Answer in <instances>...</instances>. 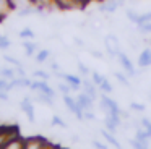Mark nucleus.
<instances>
[{"instance_id":"obj_1","label":"nucleus","mask_w":151,"mask_h":149,"mask_svg":"<svg viewBox=\"0 0 151 149\" xmlns=\"http://www.w3.org/2000/svg\"><path fill=\"white\" fill-rule=\"evenodd\" d=\"M117 58H119V62H120V65H122V68L125 70V73H127V76H130V78H133V76H137L138 74V70L135 68V65H133V62L128 58V55L125 54V52H119V55H117Z\"/></svg>"},{"instance_id":"obj_2","label":"nucleus","mask_w":151,"mask_h":149,"mask_svg":"<svg viewBox=\"0 0 151 149\" xmlns=\"http://www.w3.org/2000/svg\"><path fill=\"white\" fill-rule=\"evenodd\" d=\"M122 6H125V0H104L99 5V11L101 13H115Z\"/></svg>"},{"instance_id":"obj_3","label":"nucleus","mask_w":151,"mask_h":149,"mask_svg":"<svg viewBox=\"0 0 151 149\" xmlns=\"http://www.w3.org/2000/svg\"><path fill=\"white\" fill-rule=\"evenodd\" d=\"M29 89H31V91H36V92H44V94H47V96L55 97V91H54L52 87L49 86V84H47V81H42V80L33 81V84H31Z\"/></svg>"},{"instance_id":"obj_4","label":"nucleus","mask_w":151,"mask_h":149,"mask_svg":"<svg viewBox=\"0 0 151 149\" xmlns=\"http://www.w3.org/2000/svg\"><path fill=\"white\" fill-rule=\"evenodd\" d=\"M57 76L62 78L63 81H67V83L72 86L73 91H78L80 86H83V80L80 76H75V74H63V73H59V71H57Z\"/></svg>"},{"instance_id":"obj_5","label":"nucleus","mask_w":151,"mask_h":149,"mask_svg":"<svg viewBox=\"0 0 151 149\" xmlns=\"http://www.w3.org/2000/svg\"><path fill=\"white\" fill-rule=\"evenodd\" d=\"M46 139L42 138H29L23 141V149H46L47 143H44Z\"/></svg>"},{"instance_id":"obj_6","label":"nucleus","mask_w":151,"mask_h":149,"mask_svg":"<svg viewBox=\"0 0 151 149\" xmlns=\"http://www.w3.org/2000/svg\"><path fill=\"white\" fill-rule=\"evenodd\" d=\"M76 102H78V105L81 107L83 110H93V107H94V99H93L91 96H88L86 92L78 94V96H76Z\"/></svg>"},{"instance_id":"obj_7","label":"nucleus","mask_w":151,"mask_h":149,"mask_svg":"<svg viewBox=\"0 0 151 149\" xmlns=\"http://www.w3.org/2000/svg\"><path fill=\"white\" fill-rule=\"evenodd\" d=\"M20 107H21V110L26 113L28 120H29L31 123H34V120H36L34 118V107H33V102H31L29 97H24V99L20 102Z\"/></svg>"},{"instance_id":"obj_8","label":"nucleus","mask_w":151,"mask_h":149,"mask_svg":"<svg viewBox=\"0 0 151 149\" xmlns=\"http://www.w3.org/2000/svg\"><path fill=\"white\" fill-rule=\"evenodd\" d=\"M138 67L140 68H148L151 67V49L146 47L140 52L138 55Z\"/></svg>"},{"instance_id":"obj_9","label":"nucleus","mask_w":151,"mask_h":149,"mask_svg":"<svg viewBox=\"0 0 151 149\" xmlns=\"http://www.w3.org/2000/svg\"><path fill=\"white\" fill-rule=\"evenodd\" d=\"M83 87H85V92L88 94V96H91L93 99L98 97V89H96L98 86L93 83V80H83Z\"/></svg>"},{"instance_id":"obj_10","label":"nucleus","mask_w":151,"mask_h":149,"mask_svg":"<svg viewBox=\"0 0 151 149\" xmlns=\"http://www.w3.org/2000/svg\"><path fill=\"white\" fill-rule=\"evenodd\" d=\"M101 135L104 136V138H106V141H107L109 144H112L115 149H122V144L117 141V139H115L114 133H111L109 130H101Z\"/></svg>"},{"instance_id":"obj_11","label":"nucleus","mask_w":151,"mask_h":149,"mask_svg":"<svg viewBox=\"0 0 151 149\" xmlns=\"http://www.w3.org/2000/svg\"><path fill=\"white\" fill-rule=\"evenodd\" d=\"M23 47H24V50H26V55H28V57H33V55L36 54V50H37V44L31 42L29 39L23 41Z\"/></svg>"},{"instance_id":"obj_12","label":"nucleus","mask_w":151,"mask_h":149,"mask_svg":"<svg viewBox=\"0 0 151 149\" xmlns=\"http://www.w3.org/2000/svg\"><path fill=\"white\" fill-rule=\"evenodd\" d=\"M34 99H36V100H41V102L46 104V105H50V107L54 105V102H52L54 97H52V96H47V94H44V92H37Z\"/></svg>"},{"instance_id":"obj_13","label":"nucleus","mask_w":151,"mask_h":149,"mask_svg":"<svg viewBox=\"0 0 151 149\" xmlns=\"http://www.w3.org/2000/svg\"><path fill=\"white\" fill-rule=\"evenodd\" d=\"M0 74H2V78L12 81V80L17 78V70H13V68H2V70H0Z\"/></svg>"},{"instance_id":"obj_14","label":"nucleus","mask_w":151,"mask_h":149,"mask_svg":"<svg viewBox=\"0 0 151 149\" xmlns=\"http://www.w3.org/2000/svg\"><path fill=\"white\" fill-rule=\"evenodd\" d=\"M104 123H106V128H107L111 133H114V135H115V133L119 131V126H120V125H117V123H115L112 118L106 117V118H104Z\"/></svg>"},{"instance_id":"obj_15","label":"nucleus","mask_w":151,"mask_h":149,"mask_svg":"<svg viewBox=\"0 0 151 149\" xmlns=\"http://www.w3.org/2000/svg\"><path fill=\"white\" fill-rule=\"evenodd\" d=\"M49 57H50V50L44 49V50H39L36 54V62H37V63H44V62H46Z\"/></svg>"},{"instance_id":"obj_16","label":"nucleus","mask_w":151,"mask_h":149,"mask_svg":"<svg viewBox=\"0 0 151 149\" xmlns=\"http://www.w3.org/2000/svg\"><path fill=\"white\" fill-rule=\"evenodd\" d=\"M18 36H20L21 39H24V41H26V39H34V32H33V29H29V28H24V29H21L20 32H18Z\"/></svg>"},{"instance_id":"obj_17","label":"nucleus","mask_w":151,"mask_h":149,"mask_svg":"<svg viewBox=\"0 0 151 149\" xmlns=\"http://www.w3.org/2000/svg\"><path fill=\"white\" fill-rule=\"evenodd\" d=\"M99 89H101L102 92H106V94H111V92H114V87H112V84L107 81V78H104V81L101 83V86H99Z\"/></svg>"},{"instance_id":"obj_18","label":"nucleus","mask_w":151,"mask_h":149,"mask_svg":"<svg viewBox=\"0 0 151 149\" xmlns=\"http://www.w3.org/2000/svg\"><path fill=\"white\" fill-rule=\"evenodd\" d=\"M143 23H151V11H146V13H141L140 16H138L137 23L135 24H143Z\"/></svg>"},{"instance_id":"obj_19","label":"nucleus","mask_w":151,"mask_h":149,"mask_svg":"<svg viewBox=\"0 0 151 149\" xmlns=\"http://www.w3.org/2000/svg\"><path fill=\"white\" fill-rule=\"evenodd\" d=\"M10 89H13V84H12L10 80H0V91H4V92H8Z\"/></svg>"},{"instance_id":"obj_20","label":"nucleus","mask_w":151,"mask_h":149,"mask_svg":"<svg viewBox=\"0 0 151 149\" xmlns=\"http://www.w3.org/2000/svg\"><path fill=\"white\" fill-rule=\"evenodd\" d=\"M57 87H59V91L63 94V96H67V94H70V92L73 91V89H72V86H70V84L67 83V81H63V83H59V86H57Z\"/></svg>"},{"instance_id":"obj_21","label":"nucleus","mask_w":151,"mask_h":149,"mask_svg":"<svg viewBox=\"0 0 151 149\" xmlns=\"http://www.w3.org/2000/svg\"><path fill=\"white\" fill-rule=\"evenodd\" d=\"M104 78H106V76H102V74H99L98 71H91V80H93V83H94L98 87L101 86V83L104 81Z\"/></svg>"},{"instance_id":"obj_22","label":"nucleus","mask_w":151,"mask_h":149,"mask_svg":"<svg viewBox=\"0 0 151 149\" xmlns=\"http://www.w3.org/2000/svg\"><path fill=\"white\" fill-rule=\"evenodd\" d=\"M114 76H115V80H117L119 83H122L124 86H130V81H128V78L125 76L124 73H119V71H115Z\"/></svg>"},{"instance_id":"obj_23","label":"nucleus","mask_w":151,"mask_h":149,"mask_svg":"<svg viewBox=\"0 0 151 149\" xmlns=\"http://www.w3.org/2000/svg\"><path fill=\"white\" fill-rule=\"evenodd\" d=\"M128 144H130L133 149H150L146 144H143V143H140V141H138L137 138H135V139H130V141H128Z\"/></svg>"},{"instance_id":"obj_24","label":"nucleus","mask_w":151,"mask_h":149,"mask_svg":"<svg viewBox=\"0 0 151 149\" xmlns=\"http://www.w3.org/2000/svg\"><path fill=\"white\" fill-rule=\"evenodd\" d=\"M140 123H141V126H143V128L148 131V135L151 136V120H150V118H146V117H141Z\"/></svg>"},{"instance_id":"obj_25","label":"nucleus","mask_w":151,"mask_h":149,"mask_svg":"<svg viewBox=\"0 0 151 149\" xmlns=\"http://www.w3.org/2000/svg\"><path fill=\"white\" fill-rule=\"evenodd\" d=\"M10 45H12V41L7 37V36H0V49H2V50L8 49Z\"/></svg>"},{"instance_id":"obj_26","label":"nucleus","mask_w":151,"mask_h":149,"mask_svg":"<svg viewBox=\"0 0 151 149\" xmlns=\"http://www.w3.org/2000/svg\"><path fill=\"white\" fill-rule=\"evenodd\" d=\"M34 76L39 78V80H42V81H47L50 78V74L47 73V71H44V70H36L34 71Z\"/></svg>"},{"instance_id":"obj_27","label":"nucleus","mask_w":151,"mask_h":149,"mask_svg":"<svg viewBox=\"0 0 151 149\" xmlns=\"http://www.w3.org/2000/svg\"><path fill=\"white\" fill-rule=\"evenodd\" d=\"M125 15H127V18L135 24V23H137V19H138V16H140V13L133 11V10H127V13H125Z\"/></svg>"},{"instance_id":"obj_28","label":"nucleus","mask_w":151,"mask_h":149,"mask_svg":"<svg viewBox=\"0 0 151 149\" xmlns=\"http://www.w3.org/2000/svg\"><path fill=\"white\" fill-rule=\"evenodd\" d=\"M4 60L8 62V63H12V65H15V67H21V62L17 60L15 57H10V55H4Z\"/></svg>"},{"instance_id":"obj_29","label":"nucleus","mask_w":151,"mask_h":149,"mask_svg":"<svg viewBox=\"0 0 151 149\" xmlns=\"http://www.w3.org/2000/svg\"><path fill=\"white\" fill-rule=\"evenodd\" d=\"M52 125H57V126H62V128H65V122H63L60 117H57V115H54V118H52Z\"/></svg>"},{"instance_id":"obj_30","label":"nucleus","mask_w":151,"mask_h":149,"mask_svg":"<svg viewBox=\"0 0 151 149\" xmlns=\"http://www.w3.org/2000/svg\"><path fill=\"white\" fill-rule=\"evenodd\" d=\"M78 70L81 71V74H83V76H88V74H91L89 68L86 67V65H83V63H78Z\"/></svg>"},{"instance_id":"obj_31","label":"nucleus","mask_w":151,"mask_h":149,"mask_svg":"<svg viewBox=\"0 0 151 149\" xmlns=\"http://www.w3.org/2000/svg\"><path fill=\"white\" fill-rule=\"evenodd\" d=\"M130 109H133V110H138V112H143V110H145V105H143V104L132 102V104H130Z\"/></svg>"},{"instance_id":"obj_32","label":"nucleus","mask_w":151,"mask_h":149,"mask_svg":"<svg viewBox=\"0 0 151 149\" xmlns=\"http://www.w3.org/2000/svg\"><path fill=\"white\" fill-rule=\"evenodd\" d=\"M85 120H89V122H93V120H96V115L91 112V110H85Z\"/></svg>"},{"instance_id":"obj_33","label":"nucleus","mask_w":151,"mask_h":149,"mask_svg":"<svg viewBox=\"0 0 151 149\" xmlns=\"http://www.w3.org/2000/svg\"><path fill=\"white\" fill-rule=\"evenodd\" d=\"M93 146H94L96 149H107V146H106V144H102V143H99V141H96V139L93 141Z\"/></svg>"},{"instance_id":"obj_34","label":"nucleus","mask_w":151,"mask_h":149,"mask_svg":"<svg viewBox=\"0 0 151 149\" xmlns=\"http://www.w3.org/2000/svg\"><path fill=\"white\" fill-rule=\"evenodd\" d=\"M50 68H52L54 71H59V70H60V67L55 63V62H54V63H50Z\"/></svg>"},{"instance_id":"obj_35","label":"nucleus","mask_w":151,"mask_h":149,"mask_svg":"<svg viewBox=\"0 0 151 149\" xmlns=\"http://www.w3.org/2000/svg\"><path fill=\"white\" fill-rule=\"evenodd\" d=\"M0 99H2V100H7V99H8L7 92H4V91H0Z\"/></svg>"},{"instance_id":"obj_36","label":"nucleus","mask_w":151,"mask_h":149,"mask_svg":"<svg viewBox=\"0 0 151 149\" xmlns=\"http://www.w3.org/2000/svg\"><path fill=\"white\" fill-rule=\"evenodd\" d=\"M86 2H91V0H81V3H86Z\"/></svg>"}]
</instances>
